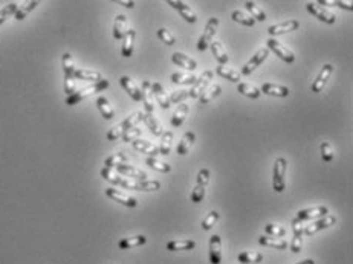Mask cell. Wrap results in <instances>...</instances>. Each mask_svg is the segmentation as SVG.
Masks as SVG:
<instances>
[{
  "label": "cell",
  "mask_w": 353,
  "mask_h": 264,
  "mask_svg": "<svg viewBox=\"0 0 353 264\" xmlns=\"http://www.w3.org/2000/svg\"><path fill=\"white\" fill-rule=\"evenodd\" d=\"M210 183V170L208 168H202L197 174V183L195 189L191 192V202L193 203H200L205 197V188Z\"/></svg>",
  "instance_id": "7"
},
{
  "label": "cell",
  "mask_w": 353,
  "mask_h": 264,
  "mask_svg": "<svg viewBox=\"0 0 353 264\" xmlns=\"http://www.w3.org/2000/svg\"><path fill=\"white\" fill-rule=\"evenodd\" d=\"M172 144H173V133L172 132L162 133L161 147H159V154L167 156L170 153V150H172Z\"/></svg>",
  "instance_id": "47"
},
{
  "label": "cell",
  "mask_w": 353,
  "mask_h": 264,
  "mask_svg": "<svg viewBox=\"0 0 353 264\" xmlns=\"http://www.w3.org/2000/svg\"><path fill=\"white\" fill-rule=\"evenodd\" d=\"M258 243L261 246H266V247H274V249H278V250H284L288 249V242L283 238H278V237H269V235H261L258 238Z\"/></svg>",
  "instance_id": "26"
},
{
  "label": "cell",
  "mask_w": 353,
  "mask_h": 264,
  "mask_svg": "<svg viewBox=\"0 0 353 264\" xmlns=\"http://www.w3.org/2000/svg\"><path fill=\"white\" fill-rule=\"evenodd\" d=\"M63 72H64V92L67 96H71L72 94L77 92V86H75V63H74V58L69 52H66L63 55Z\"/></svg>",
  "instance_id": "2"
},
{
  "label": "cell",
  "mask_w": 353,
  "mask_h": 264,
  "mask_svg": "<svg viewBox=\"0 0 353 264\" xmlns=\"http://www.w3.org/2000/svg\"><path fill=\"white\" fill-rule=\"evenodd\" d=\"M107 87H109V81L102 78L101 81L92 83V84L87 86V87H83V89L77 90L75 94H72L71 96H67V98H66V104H67V106H75V104H78L79 101H83L84 98L94 95V94H98V92L106 90Z\"/></svg>",
  "instance_id": "1"
},
{
  "label": "cell",
  "mask_w": 353,
  "mask_h": 264,
  "mask_svg": "<svg viewBox=\"0 0 353 264\" xmlns=\"http://www.w3.org/2000/svg\"><path fill=\"white\" fill-rule=\"evenodd\" d=\"M97 107L101 113V116L110 121L113 116H115V110H113V107L110 106V102L106 96H98L97 98Z\"/></svg>",
  "instance_id": "32"
},
{
  "label": "cell",
  "mask_w": 353,
  "mask_h": 264,
  "mask_svg": "<svg viewBox=\"0 0 353 264\" xmlns=\"http://www.w3.org/2000/svg\"><path fill=\"white\" fill-rule=\"evenodd\" d=\"M213 79V72L211 71H205L200 76L196 78V81L193 83L191 89L188 90L190 94V98H195V99H199L200 95L203 94V90L208 87V84L211 83Z\"/></svg>",
  "instance_id": "10"
},
{
  "label": "cell",
  "mask_w": 353,
  "mask_h": 264,
  "mask_svg": "<svg viewBox=\"0 0 353 264\" xmlns=\"http://www.w3.org/2000/svg\"><path fill=\"white\" fill-rule=\"evenodd\" d=\"M306 8H307V11H309V13H311L314 17H316L318 20L327 23V25H333V23L336 21L335 14L330 13L329 9H326L324 6H321L318 2H309V3L306 5Z\"/></svg>",
  "instance_id": "8"
},
{
  "label": "cell",
  "mask_w": 353,
  "mask_h": 264,
  "mask_svg": "<svg viewBox=\"0 0 353 264\" xmlns=\"http://www.w3.org/2000/svg\"><path fill=\"white\" fill-rule=\"evenodd\" d=\"M135 150H138L141 153H145V154H150L152 157H156L159 154V148L156 145H153L152 142L149 141H142V139H136L132 142Z\"/></svg>",
  "instance_id": "31"
},
{
  "label": "cell",
  "mask_w": 353,
  "mask_h": 264,
  "mask_svg": "<svg viewBox=\"0 0 353 264\" xmlns=\"http://www.w3.org/2000/svg\"><path fill=\"white\" fill-rule=\"evenodd\" d=\"M127 31H129L127 17L124 14H118L115 20H113V37H115V40H121L127 34Z\"/></svg>",
  "instance_id": "24"
},
{
  "label": "cell",
  "mask_w": 353,
  "mask_h": 264,
  "mask_svg": "<svg viewBox=\"0 0 353 264\" xmlns=\"http://www.w3.org/2000/svg\"><path fill=\"white\" fill-rule=\"evenodd\" d=\"M231 19L235 21V23H240V25L243 26H248V28H253L255 25V20L251 17V16H246L245 13H242V11H233V14H231Z\"/></svg>",
  "instance_id": "43"
},
{
  "label": "cell",
  "mask_w": 353,
  "mask_h": 264,
  "mask_svg": "<svg viewBox=\"0 0 353 264\" xmlns=\"http://www.w3.org/2000/svg\"><path fill=\"white\" fill-rule=\"evenodd\" d=\"M170 6H173L177 13L182 16V19H184L185 21L188 23H196L197 21V14H196V11L193 9L188 3L185 2H180V0H168L167 2Z\"/></svg>",
  "instance_id": "12"
},
{
  "label": "cell",
  "mask_w": 353,
  "mask_h": 264,
  "mask_svg": "<svg viewBox=\"0 0 353 264\" xmlns=\"http://www.w3.org/2000/svg\"><path fill=\"white\" fill-rule=\"evenodd\" d=\"M329 209L327 206H314V208H307V209H301L297 212V219L298 222H306V220H314V219H321V217L327 215Z\"/></svg>",
  "instance_id": "15"
},
{
  "label": "cell",
  "mask_w": 353,
  "mask_h": 264,
  "mask_svg": "<svg viewBox=\"0 0 353 264\" xmlns=\"http://www.w3.org/2000/svg\"><path fill=\"white\" fill-rule=\"evenodd\" d=\"M300 28V21L298 20H286V21H281L278 25H272L268 32L269 36L274 38L277 36H284V34L288 32H292V31H297Z\"/></svg>",
  "instance_id": "13"
},
{
  "label": "cell",
  "mask_w": 353,
  "mask_h": 264,
  "mask_svg": "<svg viewBox=\"0 0 353 264\" xmlns=\"http://www.w3.org/2000/svg\"><path fill=\"white\" fill-rule=\"evenodd\" d=\"M292 229H294V238L291 243V250L294 254H300L301 252V246H303V231L304 226L301 225V222H298L297 219L292 220Z\"/></svg>",
  "instance_id": "18"
},
{
  "label": "cell",
  "mask_w": 353,
  "mask_h": 264,
  "mask_svg": "<svg viewBox=\"0 0 353 264\" xmlns=\"http://www.w3.org/2000/svg\"><path fill=\"white\" fill-rule=\"evenodd\" d=\"M101 177L113 183V185H119L122 188H126V189H135V191H138V182H135L133 179H129L126 176H121L118 174L117 171H113L112 168H102L101 170Z\"/></svg>",
  "instance_id": "4"
},
{
  "label": "cell",
  "mask_w": 353,
  "mask_h": 264,
  "mask_svg": "<svg viewBox=\"0 0 353 264\" xmlns=\"http://www.w3.org/2000/svg\"><path fill=\"white\" fill-rule=\"evenodd\" d=\"M141 96H142V102L145 107V113L153 114L155 112V104H153V90H152V83L150 81H142V87H141Z\"/></svg>",
  "instance_id": "21"
},
{
  "label": "cell",
  "mask_w": 353,
  "mask_h": 264,
  "mask_svg": "<svg viewBox=\"0 0 353 264\" xmlns=\"http://www.w3.org/2000/svg\"><path fill=\"white\" fill-rule=\"evenodd\" d=\"M17 9H19V5H17V3H8L6 6H3L2 9H0V25H2V23H5V20H6L8 17L14 16Z\"/></svg>",
  "instance_id": "53"
},
{
  "label": "cell",
  "mask_w": 353,
  "mask_h": 264,
  "mask_svg": "<svg viewBox=\"0 0 353 264\" xmlns=\"http://www.w3.org/2000/svg\"><path fill=\"white\" fill-rule=\"evenodd\" d=\"M168 98H170V102H173V104H180V102H184L187 98H190V94L188 90H176Z\"/></svg>",
  "instance_id": "56"
},
{
  "label": "cell",
  "mask_w": 353,
  "mask_h": 264,
  "mask_svg": "<svg viewBox=\"0 0 353 264\" xmlns=\"http://www.w3.org/2000/svg\"><path fill=\"white\" fill-rule=\"evenodd\" d=\"M145 164L149 165L150 168L159 171V173H170V171H172V167H170L168 164H165V162H162V160L156 159V157H149L145 160Z\"/></svg>",
  "instance_id": "48"
},
{
  "label": "cell",
  "mask_w": 353,
  "mask_h": 264,
  "mask_svg": "<svg viewBox=\"0 0 353 264\" xmlns=\"http://www.w3.org/2000/svg\"><path fill=\"white\" fill-rule=\"evenodd\" d=\"M196 75L193 74H182V72H176L172 75V81L175 84H182V86H187V84H193L196 81Z\"/></svg>",
  "instance_id": "46"
},
{
  "label": "cell",
  "mask_w": 353,
  "mask_h": 264,
  "mask_svg": "<svg viewBox=\"0 0 353 264\" xmlns=\"http://www.w3.org/2000/svg\"><path fill=\"white\" fill-rule=\"evenodd\" d=\"M320 151H321V159L324 162H332L333 160V156H335V151H333V147L330 145L329 142H321L320 144Z\"/></svg>",
  "instance_id": "50"
},
{
  "label": "cell",
  "mask_w": 353,
  "mask_h": 264,
  "mask_svg": "<svg viewBox=\"0 0 353 264\" xmlns=\"http://www.w3.org/2000/svg\"><path fill=\"white\" fill-rule=\"evenodd\" d=\"M139 121H142V112H136L133 114H130L129 118H126L122 122H119L115 127H112L107 133V141H117L119 137L126 133L129 129L136 127V124Z\"/></svg>",
  "instance_id": "3"
},
{
  "label": "cell",
  "mask_w": 353,
  "mask_h": 264,
  "mask_svg": "<svg viewBox=\"0 0 353 264\" xmlns=\"http://www.w3.org/2000/svg\"><path fill=\"white\" fill-rule=\"evenodd\" d=\"M210 49H211V52H213V55H214V58L219 61V64L225 66V64L228 63V60H230V57H228V54H226V51H225V48H223L222 41H213V43L210 44Z\"/></svg>",
  "instance_id": "35"
},
{
  "label": "cell",
  "mask_w": 353,
  "mask_h": 264,
  "mask_svg": "<svg viewBox=\"0 0 353 264\" xmlns=\"http://www.w3.org/2000/svg\"><path fill=\"white\" fill-rule=\"evenodd\" d=\"M74 76L77 79H83V81H92V83H98L102 79V75L97 71H86V69H75Z\"/></svg>",
  "instance_id": "38"
},
{
  "label": "cell",
  "mask_w": 353,
  "mask_h": 264,
  "mask_svg": "<svg viewBox=\"0 0 353 264\" xmlns=\"http://www.w3.org/2000/svg\"><path fill=\"white\" fill-rule=\"evenodd\" d=\"M335 222H336L335 217L327 214V215L321 217L320 220H315V222L311 223L309 226H306V227H304V231H303V234H306V235H314V234H316V232L323 231V229H326V227L333 226Z\"/></svg>",
  "instance_id": "14"
},
{
  "label": "cell",
  "mask_w": 353,
  "mask_h": 264,
  "mask_svg": "<svg viewBox=\"0 0 353 264\" xmlns=\"http://www.w3.org/2000/svg\"><path fill=\"white\" fill-rule=\"evenodd\" d=\"M135 40H136V31L133 29H129L127 34L124 36L122 38V48H121V52H122V57H132L133 54V49H135Z\"/></svg>",
  "instance_id": "29"
},
{
  "label": "cell",
  "mask_w": 353,
  "mask_h": 264,
  "mask_svg": "<svg viewBox=\"0 0 353 264\" xmlns=\"http://www.w3.org/2000/svg\"><path fill=\"white\" fill-rule=\"evenodd\" d=\"M268 55H269V49H268V48L258 49V51L251 57V58H249V61L242 67V74H240V75H251V74L255 71V69L268 58Z\"/></svg>",
  "instance_id": "11"
},
{
  "label": "cell",
  "mask_w": 353,
  "mask_h": 264,
  "mask_svg": "<svg viewBox=\"0 0 353 264\" xmlns=\"http://www.w3.org/2000/svg\"><path fill=\"white\" fill-rule=\"evenodd\" d=\"M332 74H333V66L332 64H324L321 67L320 74H318V76L314 79V83H312V92H314V94H320V92L324 89V86L327 84L329 78H330V75H332Z\"/></svg>",
  "instance_id": "16"
},
{
  "label": "cell",
  "mask_w": 353,
  "mask_h": 264,
  "mask_svg": "<svg viewBox=\"0 0 353 264\" xmlns=\"http://www.w3.org/2000/svg\"><path fill=\"white\" fill-rule=\"evenodd\" d=\"M145 242H147V237H145V235H133V237H129V238L119 240L118 247H119L121 250H127V249H133V247L142 246V245H145Z\"/></svg>",
  "instance_id": "30"
},
{
  "label": "cell",
  "mask_w": 353,
  "mask_h": 264,
  "mask_svg": "<svg viewBox=\"0 0 353 264\" xmlns=\"http://www.w3.org/2000/svg\"><path fill=\"white\" fill-rule=\"evenodd\" d=\"M159 188H161V182L159 180L145 179L138 182V191H157Z\"/></svg>",
  "instance_id": "49"
},
{
  "label": "cell",
  "mask_w": 353,
  "mask_h": 264,
  "mask_svg": "<svg viewBox=\"0 0 353 264\" xmlns=\"http://www.w3.org/2000/svg\"><path fill=\"white\" fill-rule=\"evenodd\" d=\"M245 6L249 13H251V17L255 21H265L266 20V13L255 2H245Z\"/></svg>",
  "instance_id": "45"
},
{
  "label": "cell",
  "mask_w": 353,
  "mask_h": 264,
  "mask_svg": "<svg viewBox=\"0 0 353 264\" xmlns=\"http://www.w3.org/2000/svg\"><path fill=\"white\" fill-rule=\"evenodd\" d=\"M119 83H121V86L124 87V90L127 92L129 94V96L133 99V101H136V102H139V101H142V96H141V89L136 86V83L133 81V79L130 78V76H121L119 78Z\"/></svg>",
  "instance_id": "22"
},
{
  "label": "cell",
  "mask_w": 353,
  "mask_h": 264,
  "mask_svg": "<svg viewBox=\"0 0 353 264\" xmlns=\"http://www.w3.org/2000/svg\"><path fill=\"white\" fill-rule=\"evenodd\" d=\"M265 232L269 235V237H284V234H286V229H284L283 226H278V225H272V223H268L265 226Z\"/></svg>",
  "instance_id": "52"
},
{
  "label": "cell",
  "mask_w": 353,
  "mask_h": 264,
  "mask_svg": "<svg viewBox=\"0 0 353 264\" xmlns=\"http://www.w3.org/2000/svg\"><path fill=\"white\" fill-rule=\"evenodd\" d=\"M39 6V2L37 0H32V2H26L23 6H19V9L16 11V14H14V17H16V20H25L26 17H28V14L31 13V11H34Z\"/></svg>",
  "instance_id": "44"
},
{
  "label": "cell",
  "mask_w": 353,
  "mask_h": 264,
  "mask_svg": "<svg viewBox=\"0 0 353 264\" xmlns=\"http://www.w3.org/2000/svg\"><path fill=\"white\" fill-rule=\"evenodd\" d=\"M288 162L284 157H278L274 162V171H272V188L275 192H283L286 188V182H284V174H286Z\"/></svg>",
  "instance_id": "5"
},
{
  "label": "cell",
  "mask_w": 353,
  "mask_h": 264,
  "mask_svg": "<svg viewBox=\"0 0 353 264\" xmlns=\"http://www.w3.org/2000/svg\"><path fill=\"white\" fill-rule=\"evenodd\" d=\"M237 260L242 264H258L263 261V254L254 252V250H245L242 254H238Z\"/></svg>",
  "instance_id": "37"
},
{
  "label": "cell",
  "mask_w": 353,
  "mask_h": 264,
  "mask_svg": "<svg viewBox=\"0 0 353 264\" xmlns=\"http://www.w3.org/2000/svg\"><path fill=\"white\" fill-rule=\"evenodd\" d=\"M210 263L220 264L222 263V240L220 235L214 234L210 238Z\"/></svg>",
  "instance_id": "19"
},
{
  "label": "cell",
  "mask_w": 353,
  "mask_h": 264,
  "mask_svg": "<svg viewBox=\"0 0 353 264\" xmlns=\"http://www.w3.org/2000/svg\"><path fill=\"white\" fill-rule=\"evenodd\" d=\"M142 121L145 122L147 129H149L153 136H162L164 130H162V125L159 124V121L153 116V114H149V113H144L142 112Z\"/></svg>",
  "instance_id": "36"
},
{
  "label": "cell",
  "mask_w": 353,
  "mask_h": 264,
  "mask_svg": "<svg viewBox=\"0 0 353 264\" xmlns=\"http://www.w3.org/2000/svg\"><path fill=\"white\" fill-rule=\"evenodd\" d=\"M335 5L343 8V9H347V11H352L353 9V2H343V0H335Z\"/></svg>",
  "instance_id": "57"
},
{
  "label": "cell",
  "mask_w": 353,
  "mask_h": 264,
  "mask_svg": "<svg viewBox=\"0 0 353 264\" xmlns=\"http://www.w3.org/2000/svg\"><path fill=\"white\" fill-rule=\"evenodd\" d=\"M187 113H188V104L177 106L176 112L173 113V116H172V125H173V127H180V125L184 124V121L187 118Z\"/></svg>",
  "instance_id": "42"
},
{
  "label": "cell",
  "mask_w": 353,
  "mask_h": 264,
  "mask_svg": "<svg viewBox=\"0 0 353 264\" xmlns=\"http://www.w3.org/2000/svg\"><path fill=\"white\" fill-rule=\"evenodd\" d=\"M217 74L220 76L226 78V79H230V81H233V83H237V84L240 83V79H242V75L237 71H234V69H231V67L222 66V64L217 66Z\"/></svg>",
  "instance_id": "40"
},
{
  "label": "cell",
  "mask_w": 353,
  "mask_h": 264,
  "mask_svg": "<svg viewBox=\"0 0 353 264\" xmlns=\"http://www.w3.org/2000/svg\"><path fill=\"white\" fill-rule=\"evenodd\" d=\"M237 92H240L243 96H248V98H251V99H257V98H260V95H261L258 87L249 84V83H238V84H237Z\"/></svg>",
  "instance_id": "39"
},
{
  "label": "cell",
  "mask_w": 353,
  "mask_h": 264,
  "mask_svg": "<svg viewBox=\"0 0 353 264\" xmlns=\"http://www.w3.org/2000/svg\"><path fill=\"white\" fill-rule=\"evenodd\" d=\"M157 37L161 38L165 44H168V46H173V44L176 43V37H175L168 29H165V28L157 29Z\"/></svg>",
  "instance_id": "55"
},
{
  "label": "cell",
  "mask_w": 353,
  "mask_h": 264,
  "mask_svg": "<svg viewBox=\"0 0 353 264\" xmlns=\"http://www.w3.org/2000/svg\"><path fill=\"white\" fill-rule=\"evenodd\" d=\"M117 3L126 6V8H133L135 6V2H127V0H117Z\"/></svg>",
  "instance_id": "58"
},
{
  "label": "cell",
  "mask_w": 353,
  "mask_h": 264,
  "mask_svg": "<svg viewBox=\"0 0 353 264\" xmlns=\"http://www.w3.org/2000/svg\"><path fill=\"white\" fill-rule=\"evenodd\" d=\"M195 141H196V134L193 133V132H187L184 136H182V139L176 148V151L179 156H185L187 153H190L191 150V147L195 145Z\"/></svg>",
  "instance_id": "27"
},
{
  "label": "cell",
  "mask_w": 353,
  "mask_h": 264,
  "mask_svg": "<svg viewBox=\"0 0 353 264\" xmlns=\"http://www.w3.org/2000/svg\"><path fill=\"white\" fill-rule=\"evenodd\" d=\"M297 264H315V261L314 260H304V261H300Z\"/></svg>",
  "instance_id": "59"
},
{
  "label": "cell",
  "mask_w": 353,
  "mask_h": 264,
  "mask_svg": "<svg viewBox=\"0 0 353 264\" xmlns=\"http://www.w3.org/2000/svg\"><path fill=\"white\" fill-rule=\"evenodd\" d=\"M220 92H222V86L217 84V83L208 86L207 89L203 90V94H202L200 98H199L200 104H208V102H211L214 98H217V96L220 95Z\"/></svg>",
  "instance_id": "34"
},
{
  "label": "cell",
  "mask_w": 353,
  "mask_h": 264,
  "mask_svg": "<svg viewBox=\"0 0 353 264\" xmlns=\"http://www.w3.org/2000/svg\"><path fill=\"white\" fill-rule=\"evenodd\" d=\"M266 43H268V49L274 52L280 60L286 61V63H294L295 61L294 52L291 49H288L284 44H281L277 38H269Z\"/></svg>",
  "instance_id": "9"
},
{
  "label": "cell",
  "mask_w": 353,
  "mask_h": 264,
  "mask_svg": "<svg viewBox=\"0 0 353 264\" xmlns=\"http://www.w3.org/2000/svg\"><path fill=\"white\" fill-rule=\"evenodd\" d=\"M152 90H153V96L156 98L157 104L161 106L162 109H168L170 106H172L167 92H165V89L161 84H159V83H152Z\"/></svg>",
  "instance_id": "28"
},
{
  "label": "cell",
  "mask_w": 353,
  "mask_h": 264,
  "mask_svg": "<svg viewBox=\"0 0 353 264\" xmlns=\"http://www.w3.org/2000/svg\"><path fill=\"white\" fill-rule=\"evenodd\" d=\"M167 250L177 252V250H191L196 247V243L193 240H172L165 245Z\"/></svg>",
  "instance_id": "33"
},
{
  "label": "cell",
  "mask_w": 353,
  "mask_h": 264,
  "mask_svg": "<svg viewBox=\"0 0 353 264\" xmlns=\"http://www.w3.org/2000/svg\"><path fill=\"white\" fill-rule=\"evenodd\" d=\"M219 219H220L219 212H217V211H211V212L203 219V222H202V229H203V231H210V229L219 222Z\"/></svg>",
  "instance_id": "51"
},
{
  "label": "cell",
  "mask_w": 353,
  "mask_h": 264,
  "mask_svg": "<svg viewBox=\"0 0 353 264\" xmlns=\"http://www.w3.org/2000/svg\"><path fill=\"white\" fill-rule=\"evenodd\" d=\"M117 173L121 176H126L129 179H138V180H145L147 179V173L136 167L132 165H119L117 167Z\"/></svg>",
  "instance_id": "23"
},
{
  "label": "cell",
  "mask_w": 353,
  "mask_h": 264,
  "mask_svg": "<svg viewBox=\"0 0 353 264\" xmlns=\"http://www.w3.org/2000/svg\"><path fill=\"white\" fill-rule=\"evenodd\" d=\"M127 162H129V159H127L126 154H124V153H115V154L109 156L104 160V167L106 168H117L119 165H127Z\"/></svg>",
  "instance_id": "41"
},
{
  "label": "cell",
  "mask_w": 353,
  "mask_h": 264,
  "mask_svg": "<svg viewBox=\"0 0 353 264\" xmlns=\"http://www.w3.org/2000/svg\"><path fill=\"white\" fill-rule=\"evenodd\" d=\"M220 25V20L217 17H213L208 20V23L205 25V29L202 31V36L197 41V49L199 51H207L210 48V44L213 43V38L216 36V32H217V28Z\"/></svg>",
  "instance_id": "6"
},
{
  "label": "cell",
  "mask_w": 353,
  "mask_h": 264,
  "mask_svg": "<svg viewBox=\"0 0 353 264\" xmlns=\"http://www.w3.org/2000/svg\"><path fill=\"white\" fill-rule=\"evenodd\" d=\"M172 61H173L175 64H177L179 67H184L185 71H190V72L196 71V67H197V63H196L195 60L190 58L188 55L182 54V52H175V54L172 55Z\"/></svg>",
  "instance_id": "25"
},
{
  "label": "cell",
  "mask_w": 353,
  "mask_h": 264,
  "mask_svg": "<svg viewBox=\"0 0 353 264\" xmlns=\"http://www.w3.org/2000/svg\"><path fill=\"white\" fill-rule=\"evenodd\" d=\"M106 196L110 197L112 200L124 205V206H127V208H135V206L138 205V200H136L135 197H130V196H127V194H124L122 191L115 189V188H107Z\"/></svg>",
  "instance_id": "17"
},
{
  "label": "cell",
  "mask_w": 353,
  "mask_h": 264,
  "mask_svg": "<svg viewBox=\"0 0 353 264\" xmlns=\"http://www.w3.org/2000/svg\"><path fill=\"white\" fill-rule=\"evenodd\" d=\"M142 134V132H141V129L139 127H132V129H129L126 133H124L121 137H122V141L124 142H133V141H136V139H139V136Z\"/></svg>",
  "instance_id": "54"
},
{
  "label": "cell",
  "mask_w": 353,
  "mask_h": 264,
  "mask_svg": "<svg viewBox=\"0 0 353 264\" xmlns=\"http://www.w3.org/2000/svg\"><path fill=\"white\" fill-rule=\"evenodd\" d=\"M258 90H260V94L263 92L265 95H269V96H278V98L289 96V89L286 86L275 84V83H265Z\"/></svg>",
  "instance_id": "20"
}]
</instances>
